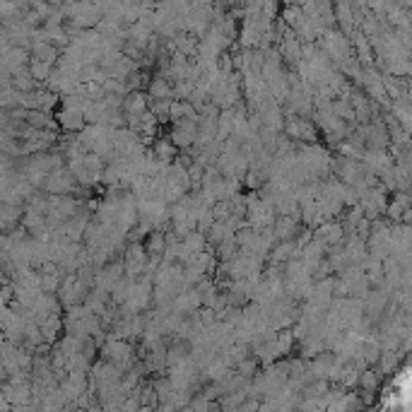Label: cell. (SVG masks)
Instances as JSON below:
<instances>
[{
    "mask_svg": "<svg viewBox=\"0 0 412 412\" xmlns=\"http://www.w3.org/2000/svg\"><path fill=\"white\" fill-rule=\"evenodd\" d=\"M48 188H51V191H58V193L68 191V188H70V173L53 169V171H51V179H48Z\"/></svg>",
    "mask_w": 412,
    "mask_h": 412,
    "instance_id": "obj_1",
    "label": "cell"
},
{
    "mask_svg": "<svg viewBox=\"0 0 412 412\" xmlns=\"http://www.w3.org/2000/svg\"><path fill=\"white\" fill-rule=\"evenodd\" d=\"M29 75L34 77V80H46V77L51 75V63H43V61H32L29 63Z\"/></svg>",
    "mask_w": 412,
    "mask_h": 412,
    "instance_id": "obj_2",
    "label": "cell"
},
{
    "mask_svg": "<svg viewBox=\"0 0 412 412\" xmlns=\"http://www.w3.org/2000/svg\"><path fill=\"white\" fill-rule=\"evenodd\" d=\"M231 130H234V113H231V111H224V113L219 116V135L227 138Z\"/></svg>",
    "mask_w": 412,
    "mask_h": 412,
    "instance_id": "obj_3",
    "label": "cell"
},
{
    "mask_svg": "<svg viewBox=\"0 0 412 412\" xmlns=\"http://www.w3.org/2000/svg\"><path fill=\"white\" fill-rule=\"evenodd\" d=\"M152 94L154 99H164V97H171V87L164 82L162 77H157L154 82H152Z\"/></svg>",
    "mask_w": 412,
    "mask_h": 412,
    "instance_id": "obj_4",
    "label": "cell"
},
{
    "mask_svg": "<svg viewBox=\"0 0 412 412\" xmlns=\"http://www.w3.org/2000/svg\"><path fill=\"white\" fill-rule=\"evenodd\" d=\"M150 251H164V237L159 234V231L150 239Z\"/></svg>",
    "mask_w": 412,
    "mask_h": 412,
    "instance_id": "obj_5",
    "label": "cell"
}]
</instances>
